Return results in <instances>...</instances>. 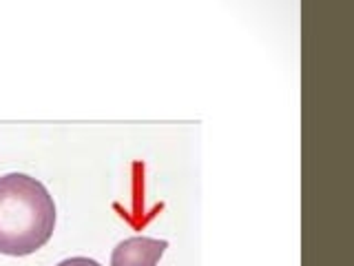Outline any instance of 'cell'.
Segmentation results:
<instances>
[{
    "mask_svg": "<svg viewBox=\"0 0 354 266\" xmlns=\"http://www.w3.org/2000/svg\"><path fill=\"white\" fill-rule=\"evenodd\" d=\"M58 266H102V264L91 258H69V260H62Z\"/></svg>",
    "mask_w": 354,
    "mask_h": 266,
    "instance_id": "cell-3",
    "label": "cell"
},
{
    "mask_svg": "<svg viewBox=\"0 0 354 266\" xmlns=\"http://www.w3.org/2000/svg\"><path fill=\"white\" fill-rule=\"evenodd\" d=\"M169 249L166 240L136 236L120 242L111 253V266H158L164 251Z\"/></svg>",
    "mask_w": 354,
    "mask_h": 266,
    "instance_id": "cell-2",
    "label": "cell"
},
{
    "mask_svg": "<svg viewBox=\"0 0 354 266\" xmlns=\"http://www.w3.org/2000/svg\"><path fill=\"white\" fill-rule=\"evenodd\" d=\"M55 229V204L47 186L25 173L0 177V253L25 258L42 249Z\"/></svg>",
    "mask_w": 354,
    "mask_h": 266,
    "instance_id": "cell-1",
    "label": "cell"
}]
</instances>
